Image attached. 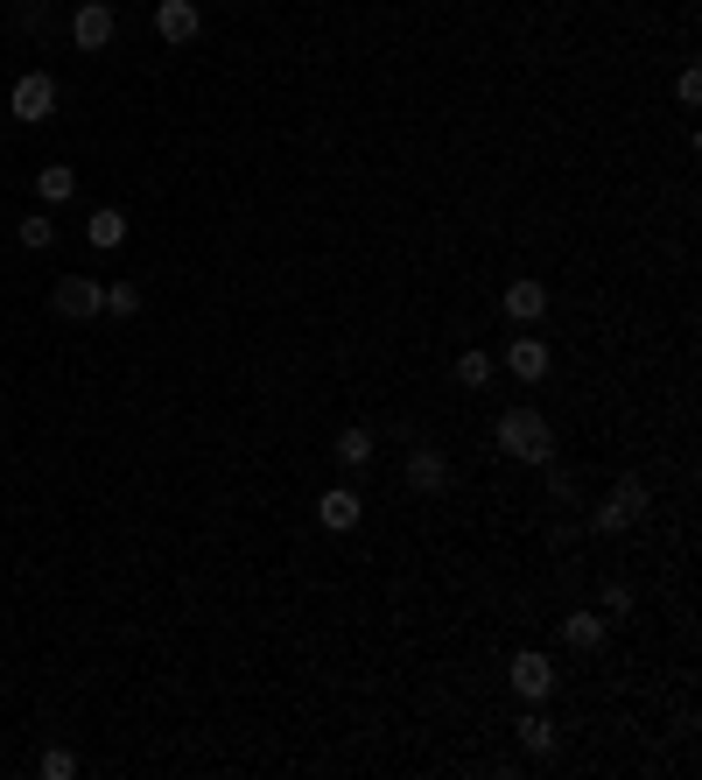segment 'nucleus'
Wrapping results in <instances>:
<instances>
[{
  "label": "nucleus",
  "mask_w": 702,
  "mask_h": 780,
  "mask_svg": "<svg viewBox=\"0 0 702 780\" xmlns=\"http://www.w3.org/2000/svg\"><path fill=\"white\" fill-rule=\"evenodd\" d=\"M8 113L28 119V127H36V119H50V113H56V78H50V71H22V78H14V92H8Z\"/></svg>",
  "instance_id": "nucleus-3"
},
{
  "label": "nucleus",
  "mask_w": 702,
  "mask_h": 780,
  "mask_svg": "<svg viewBox=\"0 0 702 780\" xmlns=\"http://www.w3.org/2000/svg\"><path fill=\"white\" fill-rule=\"evenodd\" d=\"M506 317L513 324L548 317V281H513V289H506Z\"/></svg>",
  "instance_id": "nucleus-11"
},
{
  "label": "nucleus",
  "mask_w": 702,
  "mask_h": 780,
  "mask_svg": "<svg viewBox=\"0 0 702 780\" xmlns=\"http://www.w3.org/2000/svg\"><path fill=\"white\" fill-rule=\"evenodd\" d=\"M155 28H162V42H197V28H204L197 0H155Z\"/></svg>",
  "instance_id": "nucleus-7"
},
{
  "label": "nucleus",
  "mask_w": 702,
  "mask_h": 780,
  "mask_svg": "<svg viewBox=\"0 0 702 780\" xmlns=\"http://www.w3.org/2000/svg\"><path fill=\"white\" fill-rule=\"evenodd\" d=\"M604 612L611 619H633V583H604Z\"/></svg>",
  "instance_id": "nucleus-21"
},
{
  "label": "nucleus",
  "mask_w": 702,
  "mask_h": 780,
  "mask_svg": "<svg viewBox=\"0 0 702 780\" xmlns=\"http://www.w3.org/2000/svg\"><path fill=\"white\" fill-rule=\"evenodd\" d=\"M499 450H506L513 464H548V457H556V429H548L541 408H527V401H520V408L499 415Z\"/></svg>",
  "instance_id": "nucleus-1"
},
{
  "label": "nucleus",
  "mask_w": 702,
  "mask_h": 780,
  "mask_svg": "<svg viewBox=\"0 0 702 780\" xmlns=\"http://www.w3.org/2000/svg\"><path fill=\"white\" fill-rule=\"evenodd\" d=\"M71 190H78V169H64V162H50V169H36V198H42V204H64Z\"/></svg>",
  "instance_id": "nucleus-16"
},
{
  "label": "nucleus",
  "mask_w": 702,
  "mask_h": 780,
  "mask_svg": "<svg viewBox=\"0 0 702 780\" xmlns=\"http://www.w3.org/2000/svg\"><path fill=\"white\" fill-rule=\"evenodd\" d=\"M457 387H492V352H464L457 358Z\"/></svg>",
  "instance_id": "nucleus-18"
},
{
  "label": "nucleus",
  "mask_w": 702,
  "mask_h": 780,
  "mask_svg": "<svg viewBox=\"0 0 702 780\" xmlns=\"http://www.w3.org/2000/svg\"><path fill=\"white\" fill-rule=\"evenodd\" d=\"M85 239H92L99 253H113L119 239H127V212H119V204H99V212L85 218Z\"/></svg>",
  "instance_id": "nucleus-13"
},
{
  "label": "nucleus",
  "mask_w": 702,
  "mask_h": 780,
  "mask_svg": "<svg viewBox=\"0 0 702 780\" xmlns=\"http://www.w3.org/2000/svg\"><path fill=\"white\" fill-rule=\"evenodd\" d=\"M675 92H681V106H702V78H695V71H681Z\"/></svg>",
  "instance_id": "nucleus-22"
},
{
  "label": "nucleus",
  "mask_w": 702,
  "mask_h": 780,
  "mask_svg": "<svg viewBox=\"0 0 702 780\" xmlns=\"http://www.w3.org/2000/svg\"><path fill=\"white\" fill-rule=\"evenodd\" d=\"M408 486H414V492H443V486H450V464H443L436 443L408 450Z\"/></svg>",
  "instance_id": "nucleus-10"
},
{
  "label": "nucleus",
  "mask_w": 702,
  "mask_h": 780,
  "mask_svg": "<svg viewBox=\"0 0 702 780\" xmlns=\"http://www.w3.org/2000/svg\"><path fill=\"white\" fill-rule=\"evenodd\" d=\"M506 373H513V380H548V344L541 338H513L506 344Z\"/></svg>",
  "instance_id": "nucleus-9"
},
{
  "label": "nucleus",
  "mask_w": 702,
  "mask_h": 780,
  "mask_svg": "<svg viewBox=\"0 0 702 780\" xmlns=\"http://www.w3.org/2000/svg\"><path fill=\"white\" fill-rule=\"evenodd\" d=\"M647 506H653L647 478H618V486L604 492V506L590 514V528H597V534H625L633 520H647Z\"/></svg>",
  "instance_id": "nucleus-2"
},
{
  "label": "nucleus",
  "mask_w": 702,
  "mask_h": 780,
  "mask_svg": "<svg viewBox=\"0 0 702 780\" xmlns=\"http://www.w3.org/2000/svg\"><path fill=\"white\" fill-rule=\"evenodd\" d=\"M106 310H113V317H133V310H141V289H133V281H113V289H106Z\"/></svg>",
  "instance_id": "nucleus-19"
},
{
  "label": "nucleus",
  "mask_w": 702,
  "mask_h": 780,
  "mask_svg": "<svg viewBox=\"0 0 702 780\" xmlns=\"http://www.w3.org/2000/svg\"><path fill=\"white\" fill-rule=\"evenodd\" d=\"M372 450H380V443H372V429H345V437H337V450H331V457L345 464V471H366V464H372Z\"/></svg>",
  "instance_id": "nucleus-14"
},
{
  "label": "nucleus",
  "mask_w": 702,
  "mask_h": 780,
  "mask_svg": "<svg viewBox=\"0 0 702 780\" xmlns=\"http://www.w3.org/2000/svg\"><path fill=\"white\" fill-rule=\"evenodd\" d=\"M506 675H513V689H520V696H527V703H548V696H556V682H562V675H556V662H548V654H513V668H506Z\"/></svg>",
  "instance_id": "nucleus-5"
},
{
  "label": "nucleus",
  "mask_w": 702,
  "mask_h": 780,
  "mask_svg": "<svg viewBox=\"0 0 702 780\" xmlns=\"http://www.w3.org/2000/svg\"><path fill=\"white\" fill-rule=\"evenodd\" d=\"M36 767H42V780H71V773H78V759H71L64 745H50V753H42Z\"/></svg>",
  "instance_id": "nucleus-20"
},
{
  "label": "nucleus",
  "mask_w": 702,
  "mask_h": 780,
  "mask_svg": "<svg viewBox=\"0 0 702 780\" xmlns=\"http://www.w3.org/2000/svg\"><path fill=\"white\" fill-rule=\"evenodd\" d=\"M14 232H22V247H36V253H50V247H56V225H50V204H42V212H28L22 225H14Z\"/></svg>",
  "instance_id": "nucleus-17"
},
{
  "label": "nucleus",
  "mask_w": 702,
  "mask_h": 780,
  "mask_svg": "<svg viewBox=\"0 0 702 780\" xmlns=\"http://www.w3.org/2000/svg\"><path fill=\"white\" fill-rule=\"evenodd\" d=\"M520 745H527L534 759L556 753V725H548V710H527V717H520Z\"/></svg>",
  "instance_id": "nucleus-15"
},
{
  "label": "nucleus",
  "mask_w": 702,
  "mask_h": 780,
  "mask_svg": "<svg viewBox=\"0 0 702 780\" xmlns=\"http://www.w3.org/2000/svg\"><path fill=\"white\" fill-rule=\"evenodd\" d=\"M604 612H570V619H562V640H570V647L576 654H597V647H604Z\"/></svg>",
  "instance_id": "nucleus-12"
},
{
  "label": "nucleus",
  "mask_w": 702,
  "mask_h": 780,
  "mask_svg": "<svg viewBox=\"0 0 702 780\" xmlns=\"http://www.w3.org/2000/svg\"><path fill=\"white\" fill-rule=\"evenodd\" d=\"M113 8H106V0H78V14H71V42H78V50H106V42H113Z\"/></svg>",
  "instance_id": "nucleus-6"
},
{
  "label": "nucleus",
  "mask_w": 702,
  "mask_h": 780,
  "mask_svg": "<svg viewBox=\"0 0 702 780\" xmlns=\"http://www.w3.org/2000/svg\"><path fill=\"white\" fill-rule=\"evenodd\" d=\"M50 303H56V317L85 324V317H99V310H106V289H99L92 275H64V281L50 289Z\"/></svg>",
  "instance_id": "nucleus-4"
},
{
  "label": "nucleus",
  "mask_w": 702,
  "mask_h": 780,
  "mask_svg": "<svg viewBox=\"0 0 702 780\" xmlns=\"http://www.w3.org/2000/svg\"><path fill=\"white\" fill-rule=\"evenodd\" d=\"M358 514H366V500H358L352 486H331V492H323V500H317V520H323V528H331V534L358 528Z\"/></svg>",
  "instance_id": "nucleus-8"
}]
</instances>
